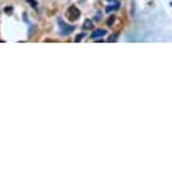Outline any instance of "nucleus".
Masks as SVG:
<instances>
[{
  "instance_id": "obj_1",
  "label": "nucleus",
  "mask_w": 172,
  "mask_h": 170,
  "mask_svg": "<svg viewBox=\"0 0 172 170\" xmlns=\"http://www.w3.org/2000/svg\"><path fill=\"white\" fill-rule=\"evenodd\" d=\"M58 27H59V34L62 36H66V35L71 34L74 31V27L73 25H69L67 23H65L62 19H58Z\"/></svg>"
},
{
  "instance_id": "obj_2",
  "label": "nucleus",
  "mask_w": 172,
  "mask_h": 170,
  "mask_svg": "<svg viewBox=\"0 0 172 170\" xmlns=\"http://www.w3.org/2000/svg\"><path fill=\"white\" fill-rule=\"evenodd\" d=\"M69 18H70V20H75V19H78L80 18V11L77 10L75 7H70L69 8Z\"/></svg>"
},
{
  "instance_id": "obj_3",
  "label": "nucleus",
  "mask_w": 172,
  "mask_h": 170,
  "mask_svg": "<svg viewBox=\"0 0 172 170\" xmlns=\"http://www.w3.org/2000/svg\"><path fill=\"white\" fill-rule=\"evenodd\" d=\"M106 34V31L105 30H96V31H93V34H92V38L93 39H97V38H102L104 35Z\"/></svg>"
},
{
  "instance_id": "obj_4",
  "label": "nucleus",
  "mask_w": 172,
  "mask_h": 170,
  "mask_svg": "<svg viewBox=\"0 0 172 170\" xmlns=\"http://www.w3.org/2000/svg\"><path fill=\"white\" fill-rule=\"evenodd\" d=\"M92 25H93V23L90 20H86L85 24H83V28H92Z\"/></svg>"
},
{
  "instance_id": "obj_5",
  "label": "nucleus",
  "mask_w": 172,
  "mask_h": 170,
  "mask_svg": "<svg viewBox=\"0 0 172 170\" xmlns=\"http://www.w3.org/2000/svg\"><path fill=\"white\" fill-rule=\"evenodd\" d=\"M114 20H116V18H114V16H110V18L108 19V22H106V24H108V25H112Z\"/></svg>"
},
{
  "instance_id": "obj_6",
  "label": "nucleus",
  "mask_w": 172,
  "mask_h": 170,
  "mask_svg": "<svg viewBox=\"0 0 172 170\" xmlns=\"http://www.w3.org/2000/svg\"><path fill=\"white\" fill-rule=\"evenodd\" d=\"M118 8V4H116V6H113V7H108V8H106V11H113V10H117Z\"/></svg>"
},
{
  "instance_id": "obj_7",
  "label": "nucleus",
  "mask_w": 172,
  "mask_h": 170,
  "mask_svg": "<svg viewBox=\"0 0 172 170\" xmlns=\"http://www.w3.org/2000/svg\"><path fill=\"white\" fill-rule=\"evenodd\" d=\"M116 38H117V34H114V35H113V36H112V38L109 39V40H116Z\"/></svg>"
},
{
  "instance_id": "obj_8",
  "label": "nucleus",
  "mask_w": 172,
  "mask_h": 170,
  "mask_svg": "<svg viewBox=\"0 0 172 170\" xmlns=\"http://www.w3.org/2000/svg\"><path fill=\"white\" fill-rule=\"evenodd\" d=\"M109 3H113V1H116V0H108Z\"/></svg>"
}]
</instances>
